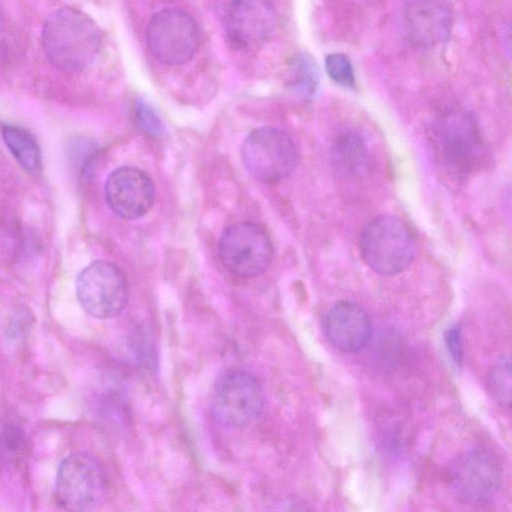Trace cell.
<instances>
[{"label":"cell","mask_w":512,"mask_h":512,"mask_svg":"<svg viewBox=\"0 0 512 512\" xmlns=\"http://www.w3.org/2000/svg\"><path fill=\"white\" fill-rule=\"evenodd\" d=\"M273 244L267 232L251 222H238L222 233L218 253L224 267L241 277L263 273L273 258Z\"/></svg>","instance_id":"9c48e42d"},{"label":"cell","mask_w":512,"mask_h":512,"mask_svg":"<svg viewBox=\"0 0 512 512\" xmlns=\"http://www.w3.org/2000/svg\"><path fill=\"white\" fill-rule=\"evenodd\" d=\"M41 42L54 68L65 73H76L91 65L97 57L101 33L89 15L66 7L46 18Z\"/></svg>","instance_id":"6da1fadb"},{"label":"cell","mask_w":512,"mask_h":512,"mask_svg":"<svg viewBox=\"0 0 512 512\" xmlns=\"http://www.w3.org/2000/svg\"><path fill=\"white\" fill-rule=\"evenodd\" d=\"M325 70L330 79L343 88L352 89L356 85L353 65L343 53H330L326 55Z\"/></svg>","instance_id":"ffe728a7"},{"label":"cell","mask_w":512,"mask_h":512,"mask_svg":"<svg viewBox=\"0 0 512 512\" xmlns=\"http://www.w3.org/2000/svg\"><path fill=\"white\" fill-rule=\"evenodd\" d=\"M403 22L411 44L431 48L448 40L453 16L443 0H409L404 8Z\"/></svg>","instance_id":"4fadbf2b"},{"label":"cell","mask_w":512,"mask_h":512,"mask_svg":"<svg viewBox=\"0 0 512 512\" xmlns=\"http://www.w3.org/2000/svg\"><path fill=\"white\" fill-rule=\"evenodd\" d=\"M359 249L363 261L381 275L401 273L412 263L416 243L408 226L398 217L383 214L361 232Z\"/></svg>","instance_id":"3957f363"},{"label":"cell","mask_w":512,"mask_h":512,"mask_svg":"<svg viewBox=\"0 0 512 512\" xmlns=\"http://www.w3.org/2000/svg\"><path fill=\"white\" fill-rule=\"evenodd\" d=\"M431 140L438 164L452 179H465L480 168L487 156L476 119L462 109H449L437 116Z\"/></svg>","instance_id":"7a4b0ae2"},{"label":"cell","mask_w":512,"mask_h":512,"mask_svg":"<svg viewBox=\"0 0 512 512\" xmlns=\"http://www.w3.org/2000/svg\"><path fill=\"white\" fill-rule=\"evenodd\" d=\"M291 86L304 97H310L319 84V69L315 59L307 52L297 53L290 63Z\"/></svg>","instance_id":"e0dca14e"},{"label":"cell","mask_w":512,"mask_h":512,"mask_svg":"<svg viewBox=\"0 0 512 512\" xmlns=\"http://www.w3.org/2000/svg\"><path fill=\"white\" fill-rule=\"evenodd\" d=\"M323 330L329 342L345 352H356L370 342L372 323L366 311L351 301H340L327 312Z\"/></svg>","instance_id":"5bb4252c"},{"label":"cell","mask_w":512,"mask_h":512,"mask_svg":"<svg viewBox=\"0 0 512 512\" xmlns=\"http://www.w3.org/2000/svg\"><path fill=\"white\" fill-rule=\"evenodd\" d=\"M275 25V10L268 0H232L224 15L226 38L237 49L262 45Z\"/></svg>","instance_id":"8fae6325"},{"label":"cell","mask_w":512,"mask_h":512,"mask_svg":"<svg viewBox=\"0 0 512 512\" xmlns=\"http://www.w3.org/2000/svg\"><path fill=\"white\" fill-rule=\"evenodd\" d=\"M27 450L24 429L15 421L8 420L0 425V460L6 464H16L22 460Z\"/></svg>","instance_id":"ac0fdd59"},{"label":"cell","mask_w":512,"mask_h":512,"mask_svg":"<svg viewBox=\"0 0 512 512\" xmlns=\"http://www.w3.org/2000/svg\"><path fill=\"white\" fill-rule=\"evenodd\" d=\"M332 157L341 171L349 174L359 173L367 160L364 139L354 131L340 134L332 146Z\"/></svg>","instance_id":"2e32d148"},{"label":"cell","mask_w":512,"mask_h":512,"mask_svg":"<svg viewBox=\"0 0 512 512\" xmlns=\"http://www.w3.org/2000/svg\"><path fill=\"white\" fill-rule=\"evenodd\" d=\"M76 293L83 309L99 319L119 315L129 298L125 274L115 264L104 260L90 263L79 273Z\"/></svg>","instance_id":"52a82bcc"},{"label":"cell","mask_w":512,"mask_h":512,"mask_svg":"<svg viewBox=\"0 0 512 512\" xmlns=\"http://www.w3.org/2000/svg\"><path fill=\"white\" fill-rule=\"evenodd\" d=\"M108 480L100 461L91 454L68 455L59 465L54 497L66 511H93L104 501Z\"/></svg>","instance_id":"277c9868"},{"label":"cell","mask_w":512,"mask_h":512,"mask_svg":"<svg viewBox=\"0 0 512 512\" xmlns=\"http://www.w3.org/2000/svg\"><path fill=\"white\" fill-rule=\"evenodd\" d=\"M200 42L194 19L179 9L157 12L146 28V43L152 55L161 63L178 66L188 62Z\"/></svg>","instance_id":"ba28073f"},{"label":"cell","mask_w":512,"mask_h":512,"mask_svg":"<svg viewBox=\"0 0 512 512\" xmlns=\"http://www.w3.org/2000/svg\"><path fill=\"white\" fill-rule=\"evenodd\" d=\"M503 468L496 453L484 446L459 455L449 472V484L456 499L464 505H488L502 483Z\"/></svg>","instance_id":"8992f818"},{"label":"cell","mask_w":512,"mask_h":512,"mask_svg":"<svg viewBox=\"0 0 512 512\" xmlns=\"http://www.w3.org/2000/svg\"><path fill=\"white\" fill-rule=\"evenodd\" d=\"M265 395L260 380L251 372L232 369L215 382L211 412L214 420L227 429L253 423L262 413Z\"/></svg>","instance_id":"5b68a950"},{"label":"cell","mask_w":512,"mask_h":512,"mask_svg":"<svg viewBox=\"0 0 512 512\" xmlns=\"http://www.w3.org/2000/svg\"><path fill=\"white\" fill-rule=\"evenodd\" d=\"M241 155L248 172L266 182L287 177L297 163V150L292 139L273 127L251 131L243 142Z\"/></svg>","instance_id":"30bf717a"},{"label":"cell","mask_w":512,"mask_h":512,"mask_svg":"<svg viewBox=\"0 0 512 512\" xmlns=\"http://www.w3.org/2000/svg\"><path fill=\"white\" fill-rule=\"evenodd\" d=\"M105 198L110 209L124 219H138L152 207L155 186L143 170L123 166L115 169L107 178Z\"/></svg>","instance_id":"7c38bea8"},{"label":"cell","mask_w":512,"mask_h":512,"mask_svg":"<svg viewBox=\"0 0 512 512\" xmlns=\"http://www.w3.org/2000/svg\"><path fill=\"white\" fill-rule=\"evenodd\" d=\"M1 135L21 168L30 175L38 174L42 159L39 144L33 134L19 125L4 123L1 125Z\"/></svg>","instance_id":"9a60e30c"},{"label":"cell","mask_w":512,"mask_h":512,"mask_svg":"<svg viewBox=\"0 0 512 512\" xmlns=\"http://www.w3.org/2000/svg\"><path fill=\"white\" fill-rule=\"evenodd\" d=\"M137 125L148 135L159 137L162 134V125L153 108L143 99H137L134 105Z\"/></svg>","instance_id":"44dd1931"},{"label":"cell","mask_w":512,"mask_h":512,"mask_svg":"<svg viewBox=\"0 0 512 512\" xmlns=\"http://www.w3.org/2000/svg\"><path fill=\"white\" fill-rule=\"evenodd\" d=\"M447 350L453 361L461 364L463 359V345L461 337V329L457 324L450 326L444 334Z\"/></svg>","instance_id":"7402d4cb"},{"label":"cell","mask_w":512,"mask_h":512,"mask_svg":"<svg viewBox=\"0 0 512 512\" xmlns=\"http://www.w3.org/2000/svg\"><path fill=\"white\" fill-rule=\"evenodd\" d=\"M487 387L499 406L510 409L511 403V364L509 358L499 361L487 376Z\"/></svg>","instance_id":"d6986e66"}]
</instances>
